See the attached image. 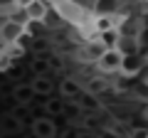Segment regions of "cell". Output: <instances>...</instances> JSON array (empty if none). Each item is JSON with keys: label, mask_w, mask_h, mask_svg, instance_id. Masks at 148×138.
Returning a JSON list of instances; mask_svg holds the SVG:
<instances>
[{"label": "cell", "mask_w": 148, "mask_h": 138, "mask_svg": "<svg viewBox=\"0 0 148 138\" xmlns=\"http://www.w3.org/2000/svg\"><path fill=\"white\" fill-rule=\"evenodd\" d=\"M30 133H32L35 138H54V136H57V126H54L52 118L40 116V118H35V121H32Z\"/></svg>", "instance_id": "1"}, {"label": "cell", "mask_w": 148, "mask_h": 138, "mask_svg": "<svg viewBox=\"0 0 148 138\" xmlns=\"http://www.w3.org/2000/svg\"><path fill=\"white\" fill-rule=\"evenodd\" d=\"M57 89H59V99H62V101H77V99H79V94L84 91L79 86V81H77V79H69V77H64V79L59 81Z\"/></svg>", "instance_id": "2"}, {"label": "cell", "mask_w": 148, "mask_h": 138, "mask_svg": "<svg viewBox=\"0 0 148 138\" xmlns=\"http://www.w3.org/2000/svg\"><path fill=\"white\" fill-rule=\"evenodd\" d=\"M138 40L136 35H119V42H116V52L121 54V57H126V54H138Z\"/></svg>", "instance_id": "3"}, {"label": "cell", "mask_w": 148, "mask_h": 138, "mask_svg": "<svg viewBox=\"0 0 148 138\" xmlns=\"http://www.w3.org/2000/svg\"><path fill=\"white\" fill-rule=\"evenodd\" d=\"M99 67L104 69V72H116V69L121 67V54H119L116 49H104V54L99 57Z\"/></svg>", "instance_id": "4"}, {"label": "cell", "mask_w": 148, "mask_h": 138, "mask_svg": "<svg viewBox=\"0 0 148 138\" xmlns=\"http://www.w3.org/2000/svg\"><path fill=\"white\" fill-rule=\"evenodd\" d=\"M77 104H79V109H82L84 113H96V111L101 109L99 96L89 94V91H82V94H79V99H77Z\"/></svg>", "instance_id": "5"}, {"label": "cell", "mask_w": 148, "mask_h": 138, "mask_svg": "<svg viewBox=\"0 0 148 138\" xmlns=\"http://www.w3.org/2000/svg\"><path fill=\"white\" fill-rule=\"evenodd\" d=\"M141 67H143V59H141V54H126V57H121V72L123 74H138L141 72Z\"/></svg>", "instance_id": "6"}, {"label": "cell", "mask_w": 148, "mask_h": 138, "mask_svg": "<svg viewBox=\"0 0 148 138\" xmlns=\"http://www.w3.org/2000/svg\"><path fill=\"white\" fill-rule=\"evenodd\" d=\"M32 91H35V96H52V91H54V81L49 79V77H35V81H32Z\"/></svg>", "instance_id": "7"}, {"label": "cell", "mask_w": 148, "mask_h": 138, "mask_svg": "<svg viewBox=\"0 0 148 138\" xmlns=\"http://www.w3.org/2000/svg\"><path fill=\"white\" fill-rule=\"evenodd\" d=\"M22 25L20 22H12V20H8L5 25H3V30H0V35H3V42H17V40L22 37Z\"/></svg>", "instance_id": "8"}, {"label": "cell", "mask_w": 148, "mask_h": 138, "mask_svg": "<svg viewBox=\"0 0 148 138\" xmlns=\"http://www.w3.org/2000/svg\"><path fill=\"white\" fill-rule=\"evenodd\" d=\"M12 96H15V101L20 106H30L32 101H35V91H32L30 84H17L15 91H12Z\"/></svg>", "instance_id": "9"}, {"label": "cell", "mask_w": 148, "mask_h": 138, "mask_svg": "<svg viewBox=\"0 0 148 138\" xmlns=\"http://www.w3.org/2000/svg\"><path fill=\"white\" fill-rule=\"evenodd\" d=\"M27 20H35V22H45V17H47V5H45L42 0H35L30 8L25 10Z\"/></svg>", "instance_id": "10"}, {"label": "cell", "mask_w": 148, "mask_h": 138, "mask_svg": "<svg viewBox=\"0 0 148 138\" xmlns=\"http://www.w3.org/2000/svg\"><path fill=\"white\" fill-rule=\"evenodd\" d=\"M119 35H121V32H119L116 27H111V30H106V32H99V42H101V47H104V49H116Z\"/></svg>", "instance_id": "11"}, {"label": "cell", "mask_w": 148, "mask_h": 138, "mask_svg": "<svg viewBox=\"0 0 148 138\" xmlns=\"http://www.w3.org/2000/svg\"><path fill=\"white\" fill-rule=\"evenodd\" d=\"M0 131L3 133H10V136H15V133L22 131V121L17 116H5L3 118V123H0Z\"/></svg>", "instance_id": "12"}, {"label": "cell", "mask_w": 148, "mask_h": 138, "mask_svg": "<svg viewBox=\"0 0 148 138\" xmlns=\"http://www.w3.org/2000/svg\"><path fill=\"white\" fill-rule=\"evenodd\" d=\"M62 116L69 118V121H74V118H82V116H84V111L79 109V104H77V101H64Z\"/></svg>", "instance_id": "13"}, {"label": "cell", "mask_w": 148, "mask_h": 138, "mask_svg": "<svg viewBox=\"0 0 148 138\" xmlns=\"http://www.w3.org/2000/svg\"><path fill=\"white\" fill-rule=\"evenodd\" d=\"M84 91H89V94H94V96H101V94L109 91V84H106V79H101V77H94Z\"/></svg>", "instance_id": "14"}, {"label": "cell", "mask_w": 148, "mask_h": 138, "mask_svg": "<svg viewBox=\"0 0 148 138\" xmlns=\"http://www.w3.org/2000/svg\"><path fill=\"white\" fill-rule=\"evenodd\" d=\"M62 109H64V101L59 96H49L47 104H45V111H49L52 116H62Z\"/></svg>", "instance_id": "15"}, {"label": "cell", "mask_w": 148, "mask_h": 138, "mask_svg": "<svg viewBox=\"0 0 148 138\" xmlns=\"http://www.w3.org/2000/svg\"><path fill=\"white\" fill-rule=\"evenodd\" d=\"M114 10H116V0H96V15H111Z\"/></svg>", "instance_id": "16"}, {"label": "cell", "mask_w": 148, "mask_h": 138, "mask_svg": "<svg viewBox=\"0 0 148 138\" xmlns=\"http://www.w3.org/2000/svg\"><path fill=\"white\" fill-rule=\"evenodd\" d=\"M99 126H101V118L96 116V113H84V116H82V128H84V131H96Z\"/></svg>", "instance_id": "17"}, {"label": "cell", "mask_w": 148, "mask_h": 138, "mask_svg": "<svg viewBox=\"0 0 148 138\" xmlns=\"http://www.w3.org/2000/svg\"><path fill=\"white\" fill-rule=\"evenodd\" d=\"M32 72H35L37 77H49L52 67H49L47 59H35V62H32Z\"/></svg>", "instance_id": "18"}, {"label": "cell", "mask_w": 148, "mask_h": 138, "mask_svg": "<svg viewBox=\"0 0 148 138\" xmlns=\"http://www.w3.org/2000/svg\"><path fill=\"white\" fill-rule=\"evenodd\" d=\"M114 27V22H111V15H96V32H106Z\"/></svg>", "instance_id": "19"}, {"label": "cell", "mask_w": 148, "mask_h": 138, "mask_svg": "<svg viewBox=\"0 0 148 138\" xmlns=\"http://www.w3.org/2000/svg\"><path fill=\"white\" fill-rule=\"evenodd\" d=\"M101 54H104V47H101V42H99V40H96V42H91V44H89V57L99 62Z\"/></svg>", "instance_id": "20"}, {"label": "cell", "mask_w": 148, "mask_h": 138, "mask_svg": "<svg viewBox=\"0 0 148 138\" xmlns=\"http://www.w3.org/2000/svg\"><path fill=\"white\" fill-rule=\"evenodd\" d=\"M136 40H138V47H148V27H141L138 30Z\"/></svg>", "instance_id": "21"}, {"label": "cell", "mask_w": 148, "mask_h": 138, "mask_svg": "<svg viewBox=\"0 0 148 138\" xmlns=\"http://www.w3.org/2000/svg\"><path fill=\"white\" fill-rule=\"evenodd\" d=\"M62 138H79V128H74V126L64 128V131H62Z\"/></svg>", "instance_id": "22"}, {"label": "cell", "mask_w": 148, "mask_h": 138, "mask_svg": "<svg viewBox=\"0 0 148 138\" xmlns=\"http://www.w3.org/2000/svg\"><path fill=\"white\" fill-rule=\"evenodd\" d=\"M32 3H35V0H15V5L20 8V10H27V8H30Z\"/></svg>", "instance_id": "23"}, {"label": "cell", "mask_w": 148, "mask_h": 138, "mask_svg": "<svg viewBox=\"0 0 148 138\" xmlns=\"http://www.w3.org/2000/svg\"><path fill=\"white\" fill-rule=\"evenodd\" d=\"M79 138H99V136H96V131H84V128H79Z\"/></svg>", "instance_id": "24"}, {"label": "cell", "mask_w": 148, "mask_h": 138, "mask_svg": "<svg viewBox=\"0 0 148 138\" xmlns=\"http://www.w3.org/2000/svg\"><path fill=\"white\" fill-rule=\"evenodd\" d=\"M99 138H119V133L116 131H101V133H96Z\"/></svg>", "instance_id": "25"}, {"label": "cell", "mask_w": 148, "mask_h": 138, "mask_svg": "<svg viewBox=\"0 0 148 138\" xmlns=\"http://www.w3.org/2000/svg\"><path fill=\"white\" fill-rule=\"evenodd\" d=\"M119 138H123V136H121V133H119ZM128 138H131V136H128Z\"/></svg>", "instance_id": "26"}, {"label": "cell", "mask_w": 148, "mask_h": 138, "mask_svg": "<svg viewBox=\"0 0 148 138\" xmlns=\"http://www.w3.org/2000/svg\"><path fill=\"white\" fill-rule=\"evenodd\" d=\"M27 138H35V136H32V133H30V136H27Z\"/></svg>", "instance_id": "27"}, {"label": "cell", "mask_w": 148, "mask_h": 138, "mask_svg": "<svg viewBox=\"0 0 148 138\" xmlns=\"http://www.w3.org/2000/svg\"><path fill=\"white\" fill-rule=\"evenodd\" d=\"M143 3H148V0H143Z\"/></svg>", "instance_id": "28"}, {"label": "cell", "mask_w": 148, "mask_h": 138, "mask_svg": "<svg viewBox=\"0 0 148 138\" xmlns=\"http://www.w3.org/2000/svg\"><path fill=\"white\" fill-rule=\"evenodd\" d=\"M146 138H148V133H146Z\"/></svg>", "instance_id": "29"}]
</instances>
